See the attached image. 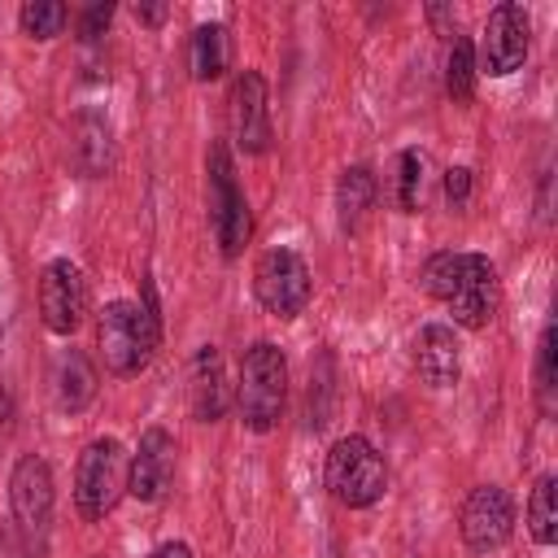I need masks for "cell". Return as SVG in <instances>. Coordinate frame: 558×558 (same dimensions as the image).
Listing matches in <instances>:
<instances>
[{"label":"cell","mask_w":558,"mask_h":558,"mask_svg":"<svg viewBox=\"0 0 558 558\" xmlns=\"http://www.w3.org/2000/svg\"><path fill=\"white\" fill-rule=\"evenodd\" d=\"M423 288L453 314L458 327L484 331L501 305L497 266L484 253H436L423 266Z\"/></svg>","instance_id":"cell-1"},{"label":"cell","mask_w":558,"mask_h":558,"mask_svg":"<svg viewBox=\"0 0 558 558\" xmlns=\"http://www.w3.org/2000/svg\"><path fill=\"white\" fill-rule=\"evenodd\" d=\"M96 344L109 375H122V379L140 375L161 344L157 310L140 301H109L96 318Z\"/></svg>","instance_id":"cell-2"},{"label":"cell","mask_w":558,"mask_h":558,"mask_svg":"<svg viewBox=\"0 0 558 558\" xmlns=\"http://www.w3.org/2000/svg\"><path fill=\"white\" fill-rule=\"evenodd\" d=\"M288 401V357L279 344L257 340L244 349L240 384H235V410L248 432H270L283 418Z\"/></svg>","instance_id":"cell-3"},{"label":"cell","mask_w":558,"mask_h":558,"mask_svg":"<svg viewBox=\"0 0 558 558\" xmlns=\"http://www.w3.org/2000/svg\"><path fill=\"white\" fill-rule=\"evenodd\" d=\"M323 480H327V493L349 506V510H366L384 497L388 488V466H384V453L366 440V436H340L331 449H327V466H323Z\"/></svg>","instance_id":"cell-4"},{"label":"cell","mask_w":558,"mask_h":558,"mask_svg":"<svg viewBox=\"0 0 558 558\" xmlns=\"http://www.w3.org/2000/svg\"><path fill=\"white\" fill-rule=\"evenodd\" d=\"M126 493V449L113 436H96L74 466V506L87 523L105 519Z\"/></svg>","instance_id":"cell-5"},{"label":"cell","mask_w":558,"mask_h":558,"mask_svg":"<svg viewBox=\"0 0 558 558\" xmlns=\"http://www.w3.org/2000/svg\"><path fill=\"white\" fill-rule=\"evenodd\" d=\"M205 170H209V222H214L218 248H222V257H240V248L248 244L253 218H248L244 187L235 183V166H231L227 144H214L209 148Z\"/></svg>","instance_id":"cell-6"},{"label":"cell","mask_w":558,"mask_h":558,"mask_svg":"<svg viewBox=\"0 0 558 558\" xmlns=\"http://www.w3.org/2000/svg\"><path fill=\"white\" fill-rule=\"evenodd\" d=\"M253 296L275 318H296L310 305V266L296 248H266L253 266Z\"/></svg>","instance_id":"cell-7"},{"label":"cell","mask_w":558,"mask_h":558,"mask_svg":"<svg viewBox=\"0 0 558 558\" xmlns=\"http://www.w3.org/2000/svg\"><path fill=\"white\" fill-rule=\"evenodd\" d=\"M532 48V17L523 4L506 0L488 13L484 35H480V52H475V70L488 78H506L527 61Z\"/></svg>","instance_id":"cell-8"},{"label":"cell","mask_w":558,"mask_h":558,"mask_svg":"<svg viewBox=\"0 0 558 558\" xmlns=\"http://www.w3.org/2000/svg\"><path fill=\"white\" fill-rule=\"evenodd\" d=\"M87 314V279L70 257H52L39 270V318L52 336H74Z\"/></svg>","instance_id":"cell-9"},{"label":"cell","mask_w":558,"mask_h":558,"mask_svg":"<svg viewBox=\"0 0 558 558\" xmlns=\"http://www.w3.org/2000/svg\"><path fill=\"white\" fill-rule=\"evenodd\" d=\"M458 527H462V545L471 554H493L510 541L514 532V501L506 488L497 484H480L466 493L462 501V514H458Z\"/></svg>","instance_id":"cell-10"},{"label":"cell","mask_w":558,"mask_h":558,"mask_svg":"<svg viewBox=\"0 0 558 558\" xmlns=\"http://www.w3.org/2000/svg\"><path fill=\"white\" fill-rule=\"evenodd\" d=\"M231 140L240 153L257 157L270 148L275 131H270V96H266V78L257 70H240V78L231 83Z\"/></svg>","instance_id":"cell-11"},{"label":"cell","mask_w":558,"mask_h":558,"mask_svg":"<svg viewBox=\"0 0 558 558\" xmlns=\"http://www.w3.org/2000/svg\"><path fill=\"white\" fill-rule=\"evenodd\" d=\"M52 466L39 458V453H22L13 475H9V510L17 519V527L26 536H39L52 519Z\"/></svg>","instance_id":"cell-12"},{"label":"cell","mask_w":558,"mask_h":558,"mask_svg":"<svg viewBox=\"0 0 558 558\" xmlns=\"http://www.w3.org/2000/svg\"><path fill=\"white\" fill-rule=\"evenodd\" d=\"M174 475V436L166 427H144L140 449L126 458V493L135 501H157Z\"/></svg>","instance_id":"cell-13"},{"label":"cell","mask_w":558,"mask_h":558,"mask_svg":"<svg viewBox=\"0 0 558 558\" xmlns=\"http://www.w3.org/2000/svg\"><path fill=\"white\" fill-rule=\"evenodd\" d=\"M414 371L427 388H453L462 375V344L453 327L445 323H423L414 336Z\"/></svg>","instance_id":"cell-14"},{"label":"cell","mask_w":558,"mask_h":558,"mask_svg":"<svg viewBox=\"0 0 558 558\" xmlns=\"http://www.w3.org/2000/svg\"><path fill=\"white\" fill-rule=\"evenodd\" d=\"M187 405L201 423H218L227 414V371L214 344H201L187 362Z\"/></svg>","instance_id":"cell-15"},{"label":"cell","mask_w":558,"mask_h":558,"mask_svg":"<svg viewBox=\"0 0 558 558\" xmlns=\"http://www.w3.org/2000/svg\"><path fill=\"white\" fill-rule=\"evenodd\" d=\"M96 397V366L83 349H61L52 362V401L61 414L87 410Z\"/></svg>","instance_id":"cell-16"},{"label":"cell","mask_w":558,"mask_h":558,"mask_svg":"<svg viewBox=\"0 0 558 558\" xmlns=\"http://www.w3.org/2000/svg\"><path fill=\"white\" fill-rule=\"evenodd\" d=\"M70 161L78 166L83 179H100L113 161V144H109V122L96 113H83L70 131Z\"/></svg>","instance_id":"cell-17"},{"label":"cell","mask_w":558,"mask_h":558,"mask_svg":"<svg viewBox=\"0 0 558 558\" xmlns=\"http://www.w3.org/2000/svg\"><path fill=\"white\" fill-rule=\"evenodd\" d=\"M375 205V174L371 166H349L336 183V218H340V231L344 235H357L366 214Z\"/></svg>","instance_id":"cell-18"},{"label":"cell","mask_w":558,"mask_h":558,"mask_svg":"<svg viewBox=\"0 0 558 558\" xmlns=\"http://www.w3.org/2000/svg\"><path fill=\"white\" fill-rule=\"evenodd\" d=\"M231 61V39H227V26L222 22H205L192 31V44H187V70L196 83H214L222 78Z\"/></svg>","instance_id":"cell-19"},{"label":"cell","mask_w":558,"mask_h":558,"mask_svg":"<svg viewBox=\"0 0 558 558\" xmlns=\"http://www.w3.org/2000/svg\"><path fill=\"white\" fill-rule=\"evenodd\" d=\"M527 532L536 545L558 541V475H541L527 497Z\"/></svg>","instance_id":"cell-20"},{"label":"cell","mask_w":558,"mask_h":558,"mask_svg":"<svg viewBox=\"0 0 558 558\" xmlns=\"http://www.w3.org/2000/svg\"><path fill=\"white\" fill-rule=\"evenodd\" d=\"M17 22H22V35H26V39L48 44V39H57V35L65 31L70 9H65L61 0H26L22 13H17Z\"/></svg>","instance_id":"cell-21"},{"label":"cell","mask_w":558,"mask_h":558,"mask_svg":"<svg viewBox=\"0 0 558 558\" xmlns=\"http://www.w3.org/2000/svg\"><path fill=\"white\" fill-rule=\"evenodd\" d=\"M475 48H471V39H453V48H449V57H445V92H449V100H458V105H466L471 96H475Z\"/></svg>","instance_id":"cell-22"},{"label":"cell","mask_w":558,"mask_h":558,"mask_svg":"<svg viewBox=\"0 0 558 558\" xmlns=\"http://www.w3.org/2000/svg\"><path fill=\"white\" fill-rule=\"evenodd\" d=\"M554 388H558V331L554 323H545L536 344V397L545 410H554Z\"/></svg>","instance_id":"cell-23"},{"label":"cell","mask_w":558,"mask_h":558,"mask_svg":"<svg viewBox=\"0 0 558 558\" xmlns=\"http://www.w3.org/2000/svg\"><path fill=\"white\" fill-rule=\"evenodd\" d=\"M418 196H423V153L418 148H405L397 157V209L401 214H414L418 209Z\"/></svg>","instance_id":"cell-24"},{"label":"cell","mask_w":558,"mask_h":558,"mask_svg":"<svg viewBox=\"0 0 558 558\" xmlns=\"http://www.w3.org/2000/svg\"><path fill=\"white\" fill-rule=\"evenodd\" d=\"M109 22H113V4H109V0H92V4L78 13V39L96 44V39L109 31Z\"/></svg>","instance_id":"cell-25"},{"label":"cell","mask_w":558,"mask_h":558,"mask_svg":"<svg viewBox=\"0 0 558 558\" xmlns=\"http://www.w3.org/2000/svg\"><path fill=\"white\" fill-rule=\"evenodd\" d=\"M471 170L466 166H449L445 170V201L453 205V209H466V201H471Z\"/></svg>","instance_id":"cell-26"},{"label":"cell","mask_w":558,"mask_h":558,"mask_svg":"<svg viewBox=\"0 0 558 558\" xmlns=\"http://www.w3.org/2000/svg\"><path fill=\"white\" fill-rule=\"evenodd\" d=\"M131 13H135V22H144V26H161V22L170 17V4H144V0H140Z\"/></svg>","instance_id":"cell-27"},{"label":"cell","mask_w":558,"mask_h":558,"mask_svg":"<svg viewBox=\"0 0 558 558\" xmlns=\"http://www.w3.org/2000/svg\"><path fill=\"white\" fill-rule=\"evenodd\" d=\"M148 558H192V549H187L183 541H166V545H157Z\"/></svg>","instance_id":"cell-28"},{"label":"cell","mask_w":558,"mask_h":558,"mask_svg":"<svg viewBox=\"0 0 558 558\" xmlns=\"http://www.w3.org/2000/svg\"><path fill=\"white\" fill-rule=\"evenodd\" d=\"M9 410H13V401H9V392H4V388H0V423H4V418H9Z\"/></svg>","instance_id":"cell-29"}]
</instances>
